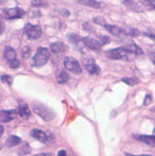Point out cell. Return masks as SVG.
<instances>
[{"mask_svg": "<svg viewBox=\"0 0 155 156\" xmlns=\"http://www.w3.org/2000/svg\"><path fill=\"white\" fill-rule=\"evenodd\" d=\"M49 58H50L49 50L45 47H39L33 58V65L35 67H41V66H44L48 62Z\"/></svg>", "mask_w": 155, "mask_h": 156, "instance_id": "cell-1", "label": "cell"}, {"mask_svg": "<svg viewBox=\"0 0 155 156\" xmlns=\"http://www.w3.org/2000/svg\"><path fill=\"white\" fill-rule=\"evenodd\" d=\"M33 109L36 114L44 119L45 121H50L54 118V112L52 109L48 108L47 106L45 105H41V104H34L33 105Z\"/></svg>", "mask_w": 155, "mask_h": 156, "instance_id": "cell-2", "label": "cell"}, {"mask_svg": "<svg viewBox=\"0 0 155 156\" xmlns=\"http://www.w3.org/2000/svg\"><path fill=\"white\" fill-rule=\"evenodd\" d=\"M129 53L130 52L125 49V48L121 47V48H115L112 49L110 51L106 52V56L111 60H124L128 61L129 60Z\"/></svg>", "mask_w": 155, "mask_h": 156, "instance_id": "cell-3", "label": "cell"}, {"mask_svg": "<svg viewBox=\"0 0 155 156\" xmlns=\"http://www.w3.org/2000/svg\"><path fill=\"white\" fill-rule=\"evenodd\" d=\"M64 66L67 70L75 74H80L82 72V67L79 64V62L76 58H71V56H67L64 58Z\"/></svg>", "mask_w": 155, "mask_h": 156, "instance_id": "cell-4", "label": "cell"}, {"mask_svg": "<svg viewBox=\"0 0 155 156\" xmlns=\"http://www.w3.org/2000/svg\"><path fill=\"white\" fill-rule=\"evenodd\" d=\"M26 12L20 8H12V9H4L3 10V16L6 19H16L21 18Z\"/></svg>", "mask_w": 155, "mask_h": 156, "instance_id": "cell-5", "label": "cell"}, {"mask_svg": "<svg viewBox=\"0 0 155 156\" xmlns=\"http://www.w3.org/2000/svg\"><path fill=\"white\" fill-rule=\"evenodd\" d=\"M25 32L30 39H37L41 36V29L39 26H34L27 23L25 26Z\"/></svg>", "mask_w": 155, "mask_h": 156, "instance_id": "cell-6", "label": "cell"}, {"mask_svg": "<svg viewBox=\"0 0 155 156\" xmlns=\"http://www.w3.org/2000/svg\"><path fill=\"white\" fill-rule=\"evenodd\" d=\"M83 65H84L85 69L89 72L90 74H93V76H97V74L100 73V67L96 64L95 61L90 58H86L83 60Z\"/></svg>", "mask_w": 155, "mask_h": 156, "instance_id": "cell-7", "label": "cell"}, {"mask_svg": "<svg viewBox=\"0 0 155 156\" xmlns=\"http://www.w3.org/2000/svg\"><path fill=\"white\" fill-rule=\"evenodd\" d=\"M82 41H83V44L90 50H97L98 51V50H100L102 47L101 41H97V39H95V38H91V37H84V38L82 39Z\"/></svg>", "mask_w": 155, "mask_h": 156, "instance_id": "cell-8", "label": "cell"}, {"mask_svg": "<svg viewBox=\"0 0 155 156\" xmlns=\"http://www.w3.org/2000/svg\"><path fill=\"white\" fill-rule=\"evenodd\" d=\"M17 112L16 111H1L0 112V122H10L14 118H16Z\"/></svg>", "mask_w": 155, "mask_h": 156, "instance_id": "cell-9", "label": "cell"}, {"mask_svg": "<svg viewBox=\"0 0 155 156\" xmlns=\"http://www.w3.org/2000/svg\"><path fill=\"white\" fill-rule=\"evenodd\" d=\"M3 54H4V58H5V60L9 62V64L15 62V61H17L16 51H15V50L13 49L12 47H5V48H4Z\"/></svg>", "mask_w": 155, "mask_h": 156, "instance_id": "cell-10", "label": "cell"}, {"mask_svg": "<svg viewBox=\"0 0 155 156\" xmlns=\"http://www.w3.org/2000/svg\"><path fill=\"white\" fill-rule=\"evenodd\" d=\"M50 49L53 53H63L66 51L67 46L62 41H56V43H52L50 45Z\"/></svg>", "mask_w": 155, "mask_h": 156, "instance_id": "cell-11", "label": "cell"}, {"mask_svg": "<svg viewBox=\"0 0 155 156\" xmlns=\"http://www.w3.org/2000/svg\"><path fill=\"white\" fill-rule=\"evenodd\" d=\"M136 139H138L139 141L145 142L146 144L150 147H155V136L151 135H138L136 137Z\"/></svg>", "mask_w": 155, "mask_h": 156, "instance_id": "cell-12", "label": "cell"}, {"mask_svg": "<svg viewBox=\"0 0 155 156\" xmlns=\"http://www.w3.org/2000/svg\"><path fill=\"white\" fill-rule=\"evenodd\" d=\"M18 115L20 116L23 119H28L31 115V112H30L29 107L26 103H21L19 104V108H18Z\"/></svg>", "mask_w": 155, "mask_h": 156, "instance_id": "cell-13", "label": "cell"}, {"mask_svg": "<svg viewBox=\"0 0 155 156\" xmlns=\"http://www.w3.org/2000/svg\"><path fill=\"white\" fill-rule=\"evenodd\" d=\"M125 49L128 50L130 53H133V54H136V55H141V54H143V50L141 49L139 46H137L136 44L134 43H130L126 45Z\"/></svg>", "mask_w": 155, "mask_h": 156, "instance_id": "cell-14", "label": "cell"}, {"mask_svg": "<svg viewBox=\"0 0 155 156\" xmlns=\"http://www.w3.org/2000/svg\"><path fill=\"white\" fill-rule=\"evenodd\" d=\"M31 136L33 138H35V139L39 140V141L41 142H45L47 141V135H46L45 133H44L41 129H34L31 131Z\"/></svg>", "mask_w": 155, "mask_h": 156, "instance_id": "cell-15", "label": "cell"}, {"mask_svg": "<svg viewBox=\"0 0 155 156\" xmlns=\"http://www.w3.org/2000/svg\"><path fill=\"white\" fill-rule=\"evenodd\" d=\"M122 3L129 9V10L135 11V12H143V9L133 0H122Z\"/></svg>", "mask_w": 155, "mask_h": 156, "instance_id": "cell-16", "label": "cell"}, {"mask_svg": "<svg viewBox=\"0 0 155 156\" xmlns=\"http://www.w3.org/2000/svg\"><path fill=\"white\" fill-rule=\"evenodd\" d=\"M80 4L82 5H86L89 8H93V9H100L101 8V3L97 0H77Z\"/></svg>", "mask_w": 155, "mask_h": 156, "instance_id": "cell-17", "label": "cell"}, {"mask_svg": "<svg viewBox=\"0 0 155 156\" xmlns=\"http://www.w3.org/2000/svg\"><path fill=\"white\" fill-rule=\"evenodd\" d=\"M20 142H21L20 137H18V136H15V135H12V136H10L8 139H6L5 146L9 147V148H13V147L18 146Z\"/></svg>", "mask_w": 155, "mask_h": 156, "instance_id": "cell-18", "label": "cell"}, {"mask_svg": "<svg viewBox=\"0 0 155 156\" xmlns=\"http://www.w3.org/2000/svg\"><path fill=\"white\" fill-rule=\"evenodd\" d=\"M104 28H105V29L107 30V31L110 32L111 34L115 35V36H119V35L123 34V29H121V28L117 27V26L107 25V23H106V25L104 26Z\"/></svg>", "mask_w": 155, "mask_h": 156, "instance_id": "cell-19", "label": "cell"}, {"mask_svg": "<svg viewBox=\"0 0 155 156\" xmlns=\"http://www.w3.org/2000/svg\"><path fill=\"white\" fill-rule=\"evenodd\" d=\"M68 79H69L68 73H67L66 71H64V70H60V71H58V73H56V81H58V83H60V84L66 83L67 81H68Z\"/></svg>", "mask_w": 155, "mask_h": 156, "instance_id": "cell-20", "label": "cell"}, {"mask_svg": "<svg viewBox=\"0 0 155 156\" xmlns=\"http://www.w3.org/2000/svg\"><path fill=\"white\" fill-rule=\"evenodd\" d=\"M31 4L32 6H35V8H46L48 5L46 0H32Z\"/></svg>", "mask_w": 155, "mask_h": 156, "instance_id": "cell-21", "label": "cell"}, {"mask_svg": "<svg viewBox=\"0 0 155 156\" xmlns=\"http://www.w3.org/2000/svg\"><path fill=\"white\" fill-rule=\"evenodd\" d=\"M121 81L123 83H125V84L130 85V86H134V85H136L139 83V81L137 80L136 78H123Z\"/></svg>", "mask_w": 155, "mask_h": 156, "instance_id": "cell-22", "label": "cell"}, {"mask_svg": "<svg viewBox=\"0 0 155 156\" xmlns=\"http://www.w3.org/2000/svg\"><path fill=\"white\" fill-rule=\"evenodd\" d=\"M123 34L136 37V36H138V35H140V32H139L138 30H136V29H126V30L123 29Z\"/></svg>", "mask_w": 155, "mask_h": 156, "instance_id": "cell-23", "label": "cell"}, {"mask_svg": "<svg viewBox=\"0 0 155 156\" xmlns=\"http://www.w3.org/2000/svg\"><path fill=\"white\" fill-rule=\"evenodd\" d=\"M141 2L150 10H155V0H141Z\"/></svg>", "mask_w": 155, "mask_h": 156, "instance_id": "cell-24", "label": "cell"}, {"mask_svg": "<svg viewBox=\"0 0 155 156\" xmlns=\"http://www.w3.org/2000/svg\"><path fill=\"white\" fill-rule=\"evenodd\" d=\"M68 38H69V41H71V43H73V44H79L80 41H82V37L81 36H79V35L77 34H70V35H68Z\"/></svg>", "mask_w": 155, "mask_h": 156, "instance_id": "cell-25", "label": "cell"}, {"mask_svg": "<svg viewBox=\"0 0 155 156\" xmlns=\"http://www.w3.org/2000/svg\"><path fill=\"white\" fill-rule=\"evenodd\" d=\"M30 152H31V149H30L29 144L25 142V144H23V147H20V153L23 155H27V154H29Z\"/></svg>", "mask_w": 155, "mask_h": 156, "instance_id": "cell-26", "label": "cell"}, {"mask_svg": "<svg viewBox=\"0 0 155 156\" xmlns=\"http://www.w3.org/2000/svg\"><path fill=\"white\" fill-rule=\"evenodd\" d=\"M1 81L3 83H5V84H8V85H12V83H13V79H12V76H8V74H2L1 76Z\"/></svg>", "mask_w": 155, "mask_h": 156, "instance_id": "cell-27", "label": "cell"}, {"mask_svg": "<svg viewBox=\"0 0 155 156\" xmlns=\"http://www.w3.org/2000/svg\"><path fill=\"white\" fill-rule=\"evenodd\" d=\"M30 52H31V50H30L29 47H23V49H21V55H23V58H28L30 56Z\"/></svg>", "mask_w": 155, "mask_h": 156, "instance_id": "cell-28", "label": "cell"}, {"mask_svg": "<svg viewBox=\"0 0 155 156\" xmlns=\"http://www.w3.org/2000/svg\"><path fill=\"white\" fill-rule=\"evenodd\" d=\"M93 23H96L97 25H100V26H105L106 23L105 20H104L103 18H101V17H96V18H93Z\"/></svg>", "mask_w": 155, "mask_h": 156, "instance_id": "cell-29", "label": "cell"}, {"mask_svg": "<svg viewBox=\"0 0 155 156\" xmlns=\"http://www.w3.org/2000/svg\"><path fill=\"white\" fill-rule=\"evenodd\" d=\"M83 29L86 30V31H89V32H93V27H91L90 25H89L88 23H83Z\"/></svg>", "mask_w": 155, "mask_h": 156, "instance_id": "cell-30", "label": "cell"}, {"mask_svg": "<svg viewBox=\"0 0 155 156\" xmlns=\"http://www.w3.org/2000/svg\"><path fill=\"white\" fill-rule=\"evenodd\" d=\"M151 102H152V97L150 94H147L145 98V101H143V105H149Z\"/></svg>", "mask_w": 155, "mask_h": 156, "instance_id": "cell-31", "label": "cell"}, {"mask_svg": "<svg viewBox=\"0 0 155 156\" xmlns=\"http://www.w3.org/2000/svg\"><path fill=\"white\" fill-rule=\"evenodd\" d=\"M19 66H20V62H19L18 60L15 61V62H13V63H10V67L13 68V69H16V68H18Z\"/></svg>", "mask_w": 155, "mask_h": 156, "instance_id": "cell-32", "label": "cell"}, {"mask_svg": "<svg viewBox=\"0 0 155 156\" xmlns=\"http://www.w3.org/2000/svg\"><path fill=\"white\" fill-rule=\"evenodd\" d=\"M4 29H5V26H4V23H3V20H2V17H1V15H0V35L4 32Z\"/></svg>", "mask_w": 155, "mask_h": 156, "instance_id": "cell-33", "label": "cell"}, {"mask_svg": "<svg viewBox=\"0 0 155 156\" xmlns=\"http://www.w3.org/2000/svg\"><path fill=\"white\" fill-rule=\"evenodd\" d=\"M100 38H101V44H102V45H105V44L110 43V38H108L107 36H101Z\"/></svg>", "mask_w": 155, "mask_h": 156, "instance_id": "cell-34", "label": "cell"}, {"mask_svg": "<svg viewBox=\"0 0 155 156\" xmlns=\"http://www.w3.org/2000/svg\"><path fill=\"white\" fill-rule=\"evenodd\" d=\"M145 35L150 38H152L153 41H155V33L154 32H145Z\"/></svg>", "mask_w": 155, "mask_h": 156, "instance_id": "cell-35", "label": "cell"}, {"mask_svg": "<svg viewBox=\"0 0 155 156\" xmlns=\"http://www.w3.org/2000/svg\"><path fill=\"white\" fill-rule=\"evenodd\" d=\"M61 14H62L64 17H68L69 15H70V12H69V11H67V10H62V11H61Z\"/></svg>", "mask_w": 155, "mask_h": 156, "instance_id": "cell-36", "label": "cell"}, {"mask_svg": "<svg viewBox=\"0 0 155 156\" xmlns=\"http://www.w3.org/2000/svg\"><path fill=\"white\" fill-rule=\"evenodd\" d=\"M58 156H67V154H66V151H64V150H61V151H58Z\"/></svg>", "mask_w": 155, "mask_h": 156, "instance_id": "cell-37", "label": "cell"}, {"mask_svg": "<svg viewBox=\"0 0 155 156\" xmlns=\"http://www.w3.org/2000/svg\"><path fill=\"white\" fill-rule=\"evenodd\" d=\"M150 58H151V61L155 64V52H151L150 53Z\"/></svg>", "mask_w": 155, "mask_h": 156, "instance_id": "cell-38", "label": "cell"}, {"mask_svg": "<svg viewBox=\"0 0 155 156\" xmlns=\"http://www.w3.org/2000/svg\"><path fill=\"white\" fill-rule=\"evenodd\" d=\"M3 132H4V127L2 126V125H0V136L3 134Z\"/></svg>", "mask_w": 155, "mask_h": 156, "instance_id": "cell-39", "label": "cell"}, {"mask_svg": "<svg viewBox=\"0 0 155 156\" xmlns=\"http://www.w3.org/2000/svg\"><path fill=\"white\" fill-rule=\"evenodd\" d=\"M35 156H47L46 154H37V155H35Z\"/></svg>", "mask_w": 155, "mask_h": 156, "instance_id": "cell-40", "label": "cell"}, {"mask_svg": "<svg viewBox=\"0 0 155 156\" xmlns=\"http://www.w3.org/2000/svg\"><path fill=\"white\" fill-rule=\"evenodd\" d=\"M140 156H152V155H149V154H146V155H140Z\"/></svg>", "mask_w": 155, "mask_h": 156, "instance_id": "cell-41", "label": "cell"}, {"mask_svg": "<svg viewBox=\"0 0 155 156\" xmlns=\"http://www.w3.org/2000/svg\"><path fill=\"white\" fill-rule=\"evenodd\" d=\"M0 150H1V144H0Z\"/></svg>", "mask_w": 155, "mask_h": 156, "instance_id": "cell-42", "label": "cell"}]
</instances>
